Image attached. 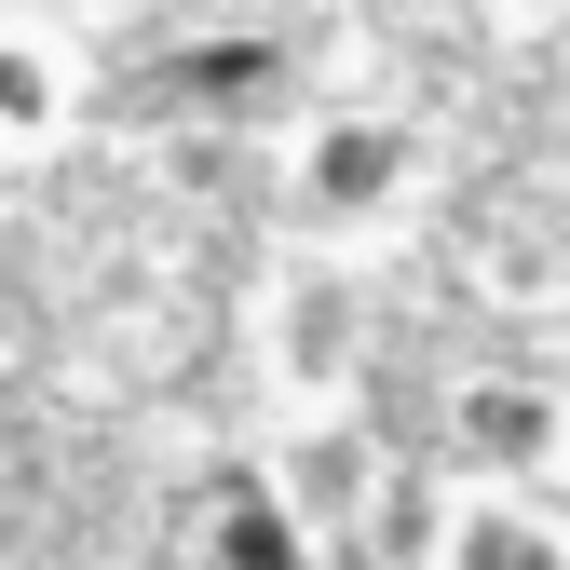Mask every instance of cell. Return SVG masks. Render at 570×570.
Listing matches in <instances>:
<instances>
[{"label":"cell","instance_id":"6","mask_svg":"<svg viewBox=\"0 0 570 570\" xmlns=\"http://www.w3.org/2000/svg\"><path fill=\"white\" fill-rule=\"evenodd\" d=\"M55 109H68V82H55V55L0 28V136H41Z\"/></svg>","mask_w":570,"mask_h":570},{"label":"cell","instance_id":"5","mask_svg":"<svg viewBox=\"0 0 570 570\" xmlns=\"http://www.w3.org/2000/svg\"><path fill=\"white\" fill-rule=\"evenodd\" d=\"M285 82V41H190L177 55V96H272Z\"/></svg>","mask_w":570,"mask_h":570},{"label":"cell","instance_id":"3","mask_svg":"<svg viewBox=\"0 0 570 570\" xmlns=\"http://www.w3.org/2000/svg\"><path fill=\"white\" fill-rule=\"evenodd\" d=\"M449 570H570V530L543 503H517V489H475L449 530Z\"/></svg>","mask_w":570,"mask_h":570},{"label":"cell","instance_id":"1","mask_svg":"<svg viewBox=\"0 0 570 570\" xmlns=\"http://www.w3.org/2000/svg\"><path fill=\"white\" fill-rule=\"evenodd\" d=\"M407 122H381V109H313L299 136H285V177H299V204H313V218H381V204L407 190Z\"/></svg>","mask_w":570,"mask_h":570},{"label":"cell","instance_id":"2","mask_svg":"<svg viewBox=\"0 0 570 570\" xmlns=\"http://www.w3.org/2000/svg\"><path fill=\"white\" fill-rule=\"evenodd\" d=\"M449 449H462L489 489H517V503H530V475L570 462V407H557L543 381H517V367H489V381L449 394Z\"/></svg>","mask_w":570,"mask_h":570},{"label":"cell","instance_id":"4","mask_svg":"<svg viewBox=\"0 0 570 570\" xmlns=\"http://www.w3.org/2000/svg\"><path fill=\"white\" fill-rule=\"evenodd\" d=\"M204 557L218 570H313V530H299V503L285 489H218V530H204Z\"/></svg>","mask_w":570,"mask_h":570}]
</instances>
